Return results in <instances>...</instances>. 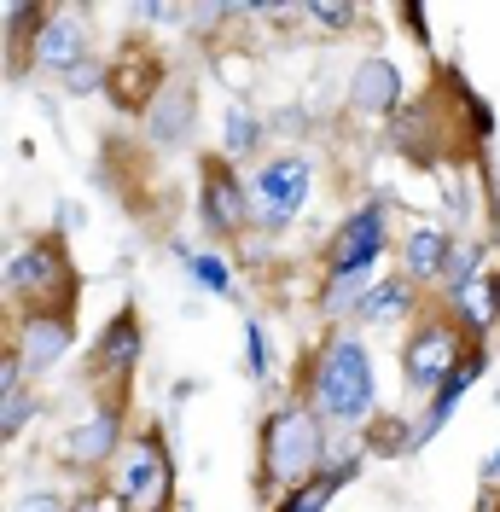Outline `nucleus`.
Listing matches in <instances>:
<instances>
[{"label":"nucleus","instance_id":"dca6fc26","mask_svg":"<svg viewBox=\"0 0 500 512\" xmlns=\"http://www.w3.org/2000/svg\"><path fill=\"white\" fill-rule=\"evenodd\" d=\"M413 303H419V286L407 280V274H390V280H378L367 291V303L355 309V320H367V326H390V320L413 315Z\"/></svg>","mask_w":500,"mask_h":512},{"label":"nucleus","instance_id":"a878e982","mask_svg":"<svg viewBox=\"0 0 500 512\" xmlns=\"http://www.w3.org/2000/svg\"><path fill=\"white\" fill-rule=\"evenodd\" d=\"M396 12H402L407 30L419 35V47H431V30H425V6H413V0H407V6H396Z\"/></svg>","mask_w":500,"mask_h":512},{"label":"nucleus","instance_id":"2eb2a0df","mask_svg":"<svg viewBox=\"0 0 500 512\" xmlns=\"http://www.w3.org/2000/svg\"><path fill=\"white\" fill-rule=\"evenodd\" d=\"M402 262H407V280H413V286H442V274H448V262H454L448 227H413L402 239Z\"/></svg>","mask_w":500,"mask_h":512},{"label":"nucleus","instance_id":"1a4fd4ad","mask_svg":"<svg viewBox=\"0 0 500 512\" xmlns=\"http://www.w3.org/2000/svg\"><path fill=\"white\" fill-rule=\"evenodd\" d=\"M70 338H76L70 315H24L12 350H18V361H24V373H53L64 355H70Z\"/></svg>","mask_w":500,"mask_h":512},{"label":"nucleus","instance_id":"6e6552de","mask_svg":"<svg viewBox=\"0 0 500 512\" xmlns=\"http://www.w3.org/2000/svg\"><path fill=\"white\" fill-rule=\"evenodd\" d=\"M111 460H123V414H117V402L94 408L82 425H70V437H64V466L99 472Z\"/></svg>","mask_w":500,"mask_h":512},{"label":"nucleus","instance_id":"9d476101","mask_svg":"<svg viewBox=\"0 0 500 512\" xmlns=\"http://www.w3.org/2000/svg\"><path fill=\"white\" fill-rule=\"evenodd\" d=\"M390 245V227H384V204H361L344 222L338 245H332V268H378V256Z\"/></svg>","mask_w":500,"mask_h":512},{"label":"nucleus","instance_id":"f257e3e1","mask_svg":"<svg viewBox=\"0 0 500 512\" xmlns=\"http://www.w3.org/2000/svg\"><path fill=\"white\" fill-rule=\"evenodd\" d=\"M309 396H314V414L332 419V425H361V419H373L378 384H373V361L361 350V338L332 332V338L309 355Z\"/></svg>","mask_w":500,"mask_h":512},{"label":"nucleus","instance_id":"9b49d317","mask_svg":"<svg viewBox=\"0 0 500 512\" xmlns=\"http://www.w3.org/2000/svg\"><path fill=\"white\" fill-rule=\"evenodd\" d=\"M35 64H47V70H59V76H76L82 70V24L70 18V12H47L41 24H35Z\"/></svg>","mask_w":500,"mask_h":512},{"label":"nucleus","instance_id":"4be33fe9","mask_svg":"<svg viewBox=\"0 0 500 512\" xmlns=\"http://www.w3.org/2000/svg\"><path fill=\"white\" fill-rule=\"evenodd\" d=\"M187 268H192V286L216 291V297H227V291H233V274H227V262H221V256L198 251V256H187Z\"/></svg>","mask_w":500,"mask_h":512},{"label":"nucleus","instance_id":"20e7f679","mask_svg":"<svg viewBox=\"0 0 500 512\" xmlns=\"http://www.w3.org/2000/svg\"><path fill=\"white\" fill-rule=\"evenodd\" d=\"M111 495L123 501V512H163L175 495V460L163 443V425H140L128 437L123 460L111 472Z\"/></svg>","mask_w":500,"mask_h":512},{"label":"nucleus","instance_id":"bb28decb","mask_svg":"<svg viewBox=\"0 0 500 512\" xmlns=\"http://www.w3.org/2000/svg\"><path fill=\"white\" fill-rule=\"evenodd\" d=\"M483 483H500V448L489 454V460H483Z\"/></svg>","mask_w":500,"mask_h":512},{"label":"nucleus","instance_id":"412c9836","mask_svg":"<svg viewBox=\"0 0 500 512\" xmlns=\"http://www.w3.org/2000/svg\"><path fill=\"white\" fill-rule=\"evenodd\" d=\"M256 140H262V117H250L245 105H233V111H227V152H221V158H239Z\"/></svg>","mask_w":500,"mask_h":512},{"label":"nucleus","instance_id":"cd10ccee","mask_svg":"<svg viewBox=\"0 0 500 512\" xmlns=\"http://www.w3.org/2000/svg\"><path fill=\"white\" fill-rule=\"evenodd\" d=\"M489 291H495V320H500V268L489 274Z\"/></svg>","mask_w":500,"mask_h":512},{"label":"nucleus","instance_id":"f3484780","mask_svg":"<svg viewBox=\"0 0 500 512\" xmlns=\"http://www.w3.org/2000/svg\"><path fill=\"white\" fill-rule=\"evenodd\" d=\"M373 291V268H326V286H320V315L338 320L349 309H361Z\"/></svg>","mask_w":500,"mask_h":512},{"label":"nucleus","instance_id":"5701e85b","mask_svg":"<svg viewBox=\"0 0 500 512\" xmlns=\"http://www.w3.org/2000/svg\"><path fill=\"white\" fill-rule=\"evenodd\" d=\"M245 361L256 379H268V338H262V320H245Z\"/></svg>","mask_w":500,"mask_h":512},{"label":"nucleus","instance_id":"0eeeda50","mask_svg":"<svg viewBox=\"0 0 500 512\" xmlns=\"http://www.w3.org/2000/svg\"><path fill=\"white\" fill-rule=\"evenodd\" d=\"M198 216H204V227L221 233V239L245 233V222H250V187L233 175V163H227V158H204V169H198Z\"/></svg>","mask_w":500,"mask_h":512},{"label":"nucleus","instance_id":"4468645a","mask_svg":"<svg viewBox=\"0 0 500 512\" xmlns=\"http://www.w3.org/2000/svg\"><path fill=\"white\" fill-rule=\"evenodd\" d=\"M140 315L134 309H123V315L105 320V332H99L94 344V373H105V379H117V373H134L140 367Z\"/></svg>","mask_w":500,"mask_h":512},{"label":"nucleus","instance_id":"b1692460","mask_svg":"<svg viewBox=\"0 0 500 512\" xmlns=\"http://www.w3.org/2000/svg\"><path fill=\"white\" fill-rule=\"evenodd\" d=\"M314 24H326V30H349L355 24V6H309Z\"/></svg>","mask_w":500,"mask_h":512},{"label":"nucleus","instance_id":"f03ea898","mask_svg":"<svg viewBox=\"0 0 500 512\" xmlns=\"http://www.w3.org/2000/svg\"><path fill=\"white\" fill-rule=\"evenodd\" d=\"M320 460H326V419L303 408V402H285L268 414L262 425V489H297V483L320 478Z\"/></svg>","mask_w":500,"mask_h":512},{"label":"nucleus","instance_id":"f8f14e48","mask_svg":"<svg viewBox=\"0 0 500 512\" xmlns=\"http://www.w3.org/2000/svg\"><path fill=\"white\" fill-rule=\"evenodd\" d=\"M477 373H483V344H471L466 350V361L442 379V390L431 396V408H425V419H419V431H413V448H425L431 437H437L442 425L454 419V408H460V396H466L471 384H477Z\"/></svg>","mask_w":500,"mask_h":512},{"label":"nucleus","instance_id":"7ed1b4c3","mask_svg":"<svg viewBox=\"0 0 500 512\" xmlns=\"http://www.w3.org/2000/svg\"><path fill=\"white\" fill-rule=\"evenodd\" d=\"M6 297L24 303V315H70L76 303V268L64 262V239H30L6 256Z\"/></svg>","mask_w":500,"mask_h":512},{"label":"nucleus","instance_id":"39448f33","mask_svg":"<svg viewBox=\"0 0 500 512\" xmlns=\"http://www.w3.org/2000/svg\"><path fill=\"white\" fill-rule=\"evenodd\" d=\"M471 344H477V338H466V326H454V315L419 320V326L407 332V344H402V379H407V390H431V396H437L442 379L466 361Z\"/></svg>","mask_w":500,"mask_h":512},{"label":"nucleus","instance_id":"ddd939ff","mask_svg":"<svg viewBox=\"0 0 500 512\" xmlns=\"http://www.w3.org/2000/svg\"><path fill=\"white\" fill-rule=\"evenodd\" d=\"M349 99H355V111L396 117V105H402V70L390 59H361L355 76H349Z\"/></svg>","mask_w":500,"mask_h":512},{"label":"nucleus","instance_id":"6ab92c4d","mask_svg":"<svg viewBox=\"0 0 500 512\" xmlns=\"http://www.w3.org/2000/svg\"><path fill=\"white\" fill-rule=\"evenodd\" d=\"M18 367H24L18 350H6V361H0V408H6V414H0V437H6V443L30 425V408H35L30 396L18 390Z\"/></svg>","mask_w":500,"mask_h":512},{"label":"nucleus","instance_id":"a211bd4d","mask_svg":"<svg viewBox=\"0 0 500 512\" xmlns=\"http://www.w3.org/2000/svg\"><path fill=\"white\" fill-rule=\"evenodd\" d=\"M146 111H152V134H157V140H187V128H192V88H187V82H169Z\"/></svg>","mask_w":500,"mask_h":512},{"label":"nucleus","instance_id":"aec40b11","mask_svg":"<svg viewBox=\"0 0 500 512\" xmlns=\"http://www.w3.org/2000/svg\"><path fill=\"white\" fill-rule=\"evenodd\" d=\"M344 478H355V466H338V472H320V478L297 483V489H285L274 512H326V501L344 489Z\"/></svg>","mask_w":500,"mask_h":512},{"label":"nucleus","instance_id":"393cba45","mask_svg":"<svg viewBox=\"0 0 500 512\" xmlns=\"http://www.w3.org/2000/svg\"><path fill=\"white\" fill-rule=\"evenodd\" d=\"M12 512H76V507H64L59 495H18Z\"/></svg>","mask_w":500,"mask_h":512},{"label":"nucleus","instance_id":"423d86ee","mask_svg":"<svg viewBox=\"0 0 500 512\" xmlns=\"http://www.w3.org/2000/svg\"><path fill=\"white\" fill-rule=\"evenodd\" d=\"M309 181H314V169H309V158H297V152L262 163L256 181H250V210L262 216V227H285L291 222V216L309 204Z\"/></svg>","mask_w":500,"mask_h":512}]
</instances>
